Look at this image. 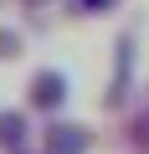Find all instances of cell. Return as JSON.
Masks as SVG:
<instances>
[{"mask_svg": "<svg viewBox=\"0 0 149 154\" xmlns=\"http://www.w3.org/2000/svg\"><path fill=\"white\" fill-rule=\"evenodd\" d=\"M21 139H26V118L21 113H0V144H5V149H21Z\"/></svg>", "mask_w": 149, "mask_h": 154, "instance_id": "cell-3", "label": "cell"}, {"mask_svg": "<svg viewBox=\"0 0 149 154\" xmlns=\"http://www.w3.org/2000/svg\"><path fill=\"white\" fill-rule=\"evenodd\" d=\"M46 144H51V154H82L88 149V134L82 128H51Z\"/></svg>", "mask_w": 149, "mask_h": 154, "instance_id": "cell-2", "label": "cell"}, {"mask_svg": "<svg viewBox=\"0 0 149 154\" xmlns=\"http://www.w3.org/2000/svg\"><path fill=\"white\" fill-rule=\"evenodd\" d=\"M134 139H139V144H144V149H149V113H144V118H139V134H134Z\"/></svg>", "mask_w": 149, "mask_h": 154, "instance_id": "cell-5", "label": "cell"}, {"mask_svg": "<svg viewBox=\"0 0 149 154\" xmlns=\"http://www.w3.org/2000/svg\"><path fill=\"white\" fill-rule=\"evenodd\" d=\"M31 103L46 108V113L62 108V103H67V77H62V72H36V77H31Z\"/></svg>", "mask_w": 149, "mask_h": 154, "instance_id": "cell-1", "label": "cell"}, {"mask_svg": "<svg viewBox=\"0 0 149 154\" xmlns=\"http://www.w3.org/2000/svg\"><path fill=\"white\" fill-rule=\"evenodd\" d=\"M0 57H16V36L11 31H0Z\"/></svg>", "mask_w": 149, "mask_h": 154, "instance_id": "cell-4", "label": "cell"}, {"mask_svg": "<svg viewBox=\"0 0 149 154\" xmlns=\"http://www.w3.org/2000/svg\"><path fill=\"white\" fill-rule=\"evenodd\" d=\"M77 5H82V11H108L113 0H77Z\"/></svg>", "mask_w": 149, "mask_h": 154, "instance_id": "cell-6", "label": "cell"}]
</instances>
